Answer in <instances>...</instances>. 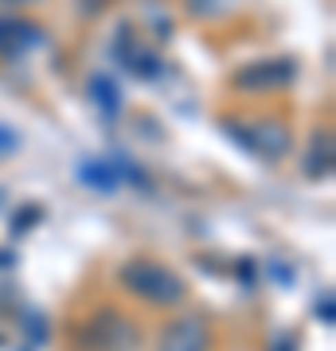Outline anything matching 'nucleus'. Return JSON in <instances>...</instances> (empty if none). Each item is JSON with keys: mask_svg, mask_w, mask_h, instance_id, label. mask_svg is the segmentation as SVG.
Wrapping results in <instances>:
<instances>
[{"mask_svg": "<svg viewBox=\"0 0 336 351\" xmlns=\"http://www.w3.org/2000/svg\"><path fill=\"white\" fill-rule=\"evenodd\" d=\"M94 90H98V101L102 98H106V110H117V94H113V86H110V82H102V78H98V82H94Z\"/></svg>", "mask_w": 336, "mask_h": 351, "instance_id": "nucleus-7", "label": "nucleus"}, {"mask_svg": "<svg viewBox=\"0 0 336 351\" xmlns=\"http://www.w3.org/2000/svg\"><path fill=\"white\" fill-rule=\"evenodd\" d=\"M161 351H208V328H203V320L184 316V320L168 324L161 336Z\"/></svg>", "mask_w": 336, "mask_h": 351, "instance_id": "nucleus-2", "label": "nucleus"}, {"mask_svg": "<svg viewBox=\"0 0 336 351\" xmlns=\"http://www.w3.org/2000/svg\"><path fill=\"white\" fill-rule=\"evenodd\" d=\"M286 78H293V63H262V66H250L238 75V86H262V90H274L282 86Z\"/></svg>", "mask_w": 336, "mask_h": 351, "instance_id": "nucleus-3", "label": "nucleus"}, {"mask_svg": "<svg viewBox=\"0 0 336 351\" xmlns=\"http://www.w3.org/2000/svg\"><path fill=\"white\" fill-rule=\"evenodd\" d=\"M125 285L141 293V297H149L157 304H176L184 301V281L172 274V269H164V265H153V262H133L125 265Z\"/></svg>", "mask_w": 336, "mask_h": 351, "instance_id": "nucleus-1", "label": "nucleus"}, {"mask_svg": "<svg viewBox=\"0 0 336 351\" xmlns=\"http://www.w3.org/2000/svg\"><path fill=\"white\" fill-rule=\"evenodd\" d=\"M188 4H192V12H199V16H215V12L227 8V0H188Z\"/></svg>", "mask_w": 336, "mask_h": 351, "instance_id": "nucleus-6", "label": "nucleus"}, {"mask_svg": "<svg viewBox=\"0 0 336 351\" xmlns=\"http://www.w3.org/2000/svg\"><path fill=\"white\" fill-rule=\"evenodd\" d=\"M36 27L32 24H8L0 20V47H24V43H36Z\"/></svg>", "mask_w": 336, "mask_h": 351, "instance_id": "nucleus-4", "label": "nucleus"}, {"mask_svg": "<svg viewBox=\"0 0 336 351\" xmlns=\"http://www.w3.org/2000/svg\"><path fill=\"white\" fill-rule=\"evenodd\" d=\"M82 176H87V180H94L90 188H106V191L113 188V172H110V168H82Z\"/></svg>", "mask_w": 336, "mask_h": 351, "instance_id": "nucleus-5", "label": "nucleus"}]
</instances>
